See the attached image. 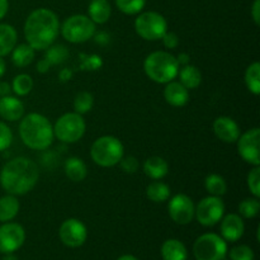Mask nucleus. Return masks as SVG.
Instances as JSON below:
<instances>
[{
	"label": "nucleus",
	"instance_id": "1",
	"mask_svg": "<svg viewBox=\"0 0 260 260\" xmlns=\"http://www.w3.org/2000/svg\"><path fill=\"white\" fill-rule=\"evenodd\" d=\"M40 169L29 157L18 156L9 160L0 170V185L8 194L24 196L37 185Z\"/></svg>",
	"mask_w": 260,
	"mask_h": 260
},
{
	"label": "nucleus",
	"instance_id": "2",
	"mask_svg": "<svg viewBox=\"0 0 260 260\" xmlns=\"http://www.w3.org/2000/svg\"><path fill=\"white\" fill-rule=\"evenodd\" d=\"M23 30L30 47L36 51H45L55 43L60 33V20L53 10L38 8L28 15Z\"/></svg>",
	"mask_w": 260,
	"mask_h": 260
},
{
	"label": "nucleus",
	"instance_id": "3",
	"mask_svg": "<svg viewBox=\"0 0 260 260\" xmlns=\"http://www.w3.org/2000/svg\"><path fill=\"white\" fill-rule=\"evenodd\" d=\"M19 137L30 150H47L55 140L50 119L41 113L24 114L19 123Z\"/></svg>",
	"mask_w": 260,
	"mask_h": 260
},
{
	"label": "nucleus",
	"instance_id": "4",
	"mask_svg": "<svg viewBox=\"0 0 260 260\" xmlns=\"http://www.w3.org/2000/svg\"><path fill=\"white\" fill-rule=\"evenodd\" d=\"M144 71L154 83L167 84L178 76L179 63L169 51H154L145 58Z\"/></svg>",
	"mask_w": 260,
	"mask_h": 260
},
{
	"label": "nucleus",
	"instance_id": "5",
	"mask_svg": "<svg viewBox=\"0 0 260 260\" xmlns=\"http://www.w3.org/2000/svg\"><path fill=\"white\" fill-rule=\"evenodd\" d=\"M124 156V146L121 140L112 135L101 136L90 147V157L102 168H113Z\"/></svg>",
	"mask_w": 260,
	"mask_h": 260
},
{
	"label": "nucleus",
	"instance_id": "6",
	"mask_svg": "<svg viewBox=\"0 0 260 260\" xmlns=\"http://www.w3.org/2000/svg\"><path fill=\"white\" fill-rule=\"evenodd\" d=\"M52 126L55 137L63 144H75L80 141L86 131L85 119L76 112L62 114Z\"/></svg>",
	"mask_w": 260,
	"mask_h": 260
},
{
	"label": "nucleus",
	"instance_id": "7",
	"mask_svg": "<svg viewBox=\"0 0 260 260\" xmlns=\"http://www.w3.org/2000/svg\"><path fill=\"white\" fill-rule=\"evenodd\" d=\"M95 23L84 14H74L63 20L60 27V32L62 37L68 42L78 45V43L88 42L94 37L96 32Z\"/></svg>",
	"mask_w": 260,
	"mask_h": 260
},
{
	"label": "nucleus",
	"instance_id": "8",
	"mask_svg": "<svg viewBox=\"0 0 260 260\" xmlns=\"http://www.w3.org/2000/svg\"><path fill=\"white\" fill-rule=\"evenodd\" d=\"M135 30L145 41H159L168 30V22L157 12L140 13L135 19Z\"/></svg>",
	"mask_w": 260,
	"mask_h": 260
},
{
	"label": "nucleus",
	"instance_id": "9",
	"mask_svg": "<svg viewBox=\"0 0 260 260\" xmlns=\"http://www.w3.org/2000/svg\"><path fill=\"white\" fill-rule=\"evenodd\" d=\"M193 254L197 260H223L228 255V244L217 234H203L196 240Z\"/></svg>",
	"mask_w": 260,
	"mask_h": 260
},
{
	"label": "nucleus",
	"instance_id": "10",
	"mask_svg": "<svg viewBox=\"0 0 260 260\" xmlns=\"http://www.w3.org/2000/svg\"><path fill=\"white\" fill-rule=\"evenodd\" d=\"M225 216V203L221 197L210 196L205 197L197 203L194 210V218L205 228H212L217 225Z\"/></svg>",
	"mask_w": 260,
	"mask_h": 260
},
{
	"label": "nucleus",
	"instance_id": "11",
	"mask_svg": "<svg viewBox=\"0 0 260 260\" xmlns=\"http://www.w3.org/2000/svg\"><path fill=\"white\" fill-rule=\"evenodd\" d=\"M236 144H238V152L241 159L248 162V164H250L251 167H259L260 129L258 127H254V128H250L244 132V134H241Z\"/></svg>",
	"mask_w": 260,
	"mask_h": 260
},
{
	"label": "nucleus",
	"instance_id": "12",
	"mask_svg": "<svg viewBox=\"0 0 260 260\" xmlns=\"http://www.w3.org/2000/svg\"><path fill=\"white\" fill-rule=\"evenodd\" d=\"M196 205L189 196L178 193L170 198L168 203V213L178 225H188L194 218Z\"/></svg>",
	"mask_w": 260,
	"mask_h": 260
},
{
	"label": "nucleus",
	"instance_id": "13",
	"mask_svg": "<svg viewBox=\"0 0 260 260\" xmlns=\"http://www.w3.org/2000/svg\"><path fill=\"white\" fill-rule=\"evenodd\" d=\"M58 236L63 245L69 248H80L88 238V229L78 218H68L61 223Z\"/></svg>",
	"mask_w": 260,
	"mask_h": 260
},
{
	"label": "nucleus",
	"instance_id": "14",
	"mask_svg": "<svg viewBox=\"0 0 260 260\" xmlns=\"http://www.w3.org/2000/svg\"><path fill=\"white\" fill-rule=\"evenodd\" d=\"M25 241V231L22 225L15 222H4L0 226V251L10 254L17 251Z\"/></svg>",
	"mask_w": 260,
	"mask_h": 260
},
{
	"label": "nucleus",
	"instance_id": "15",
	"mask_svg": "<svg viewBox=\"0 0 260 260\" xmlns=\"http://www.w3.org/2000/svg\"><path fill=\"white\" fill-rule=\"evenodd\" d=\"M212 127L216 137L225 144H236L241 135L238 122L228 116L217 117Z\"/></svg>",
	"mask_w": 260,
	"mask_h": 260
},
{
	"label": "nucleus",
	"instance_id": "16",
	"mask_svg": "<svg viewBox=\"0 0 260 260\" xmlns=\"http://www.w3.org/2000/svg\"><path fill=\"white\" fill-rule=\"evenodd\" d=\"M221 238L225 241L235 243L240 240L245 231L244 218L239 213H229L221 218Z\"/></svg>",
	"mask_w": 260,
	"mask_h": 260
},
{
	"label": "nucleus",
	"instance_id": "17",
	"mask_svg": "<svg viewBox=\"0 0 260 260\" xmlns=\"http://www.w3.org/2000/svg\"><path fill=\"white\" fill-rule=\"evenodd\" d=\"M24 116V104L18 96H0V117L8 122L20 121Z\"/></svg>",
	"mask_w": 260,
	"mask_h": 260
},
{
	"label": "nucleus",
	"instance_id": "18",
	"mask_svg": "<svg viewBox=\"0 0 260 260\" xmlns=\"http://www.w3.org/2000/svg\"><path fill=\"white\" fill-rule=\"evenodd\" d=\"M164 99L172 107H184L189 102V90L179 81L165 84Z\"/></svg>",
	"mask_w": 260,
	"mask_h": 260
},
{
	"label": "nucleus",
	"instance_id": "19",
	"mask_svg": "<svg viewBox=\"0 0 260 260\" xmlns=\"http://www.w3.org/2000/svg\"><path fill=\"white\" fill-rule=\"evenodd\" d=\"M142 169L146 177L152 180H161L169 173V164L161 156H150L144 161Z\"/></svg>",
	"mask_w": 260,
	"mask_h": 260
},
{
	"label": "nucleus",
	"instance_id": "20",
	"mask_svg": "<svg viewBox=\"0 0 260 260\" xmlns=\"http://www.w3.org/2000/svg\"><path fill=\"white\" fill-rule=\"evenodd\" d=\"M65 175L74 183H80L88 177V167L81 157L71 156L63 164Z\"/></svg>",
	"mask_w": 260,
	"mask_h": 260
},
{
	"label": "nucleus",
	"instance_id": "21",
	"mask_svg": "<svg viewBox=\"0 0 260 260\" xmlns=\"http://www.w3.org/2000/svg\"><path fill=\"white\" fill-rule=\"evenodd\" d=\"M112 7L108 0H91L88 7V17L95 24H104L109 20Z\"/></svg>",
	"mask_w": 260,
	"mask_h": 260
},
{
	"label": "nucleus",
	"instance_id": "22",
	"mask_svg": "<svg viewBox=\"0 0 260 260\" xmlns=\"http://www.w3.org/2000/svg\"><path fill=\"white\" fill-rule=\"evenodd\" d=\"M20 203L17 196L5 194L0 197V222H9L19 213Z\"/></svg>",
	"mask_w": 260,
	"mask_h": 260
},
{
	"label": "nucleus",
	"instance_id": "23",
	"mask_svg": "<svg viewBox=\"0 0 260 260\" xmlns=\"http://www.w3.org/2000/svg\"><path fill=\"white\" fill-rule=\"evenodd\" d=\"M18 33L13 25L2 23L0 24V57L9 55L17 46Z\"/></svg>",
	"mask_w": 260,
	"mask_h": 260
},
{
	"label": "nucleus",
	"instance_id": "24",
	"mask_svg": "<svg viewBox=\"0 0 260 260\" xmlns=\"http://www.w3.org/2000/svg\"><path fill=\"white\" fill-rule=\"evenodd\" d=\"M178 76H179V83H182L188 90L197 89L202 84V73L197 66L190 65V63L179 69Z\"/></svg>",
	"mask_w": 260,
	"mask_h": 260
},
{
	"label": "nucleus",
	"instance_id": "25",
	"mask_svg": "<svg viewBox=\"0 0 260 260\" xmlns=\"http://www.w3.org/2000/svg\"><path fill=\"white\" fill-rule=\"evenodd\" d=\"M161 256L164 260H187L188 251L182 241L169 239L162 244Z\"/></svg>",
	"mask_w": 260,
	"mask_h": 260
},
{
	"label": "nucleus",
	"instance_id": "26",
	"mask_svg": "<svg viewBox=\"0 0 260 260\" xmlns=\"http://www.w3.org/2000/svg\"><path fill=\"white\" fill-rule=\"evenodd\" d=\"M12 62L17 68H27L33 62L36 56V50L30 47L28 43H20L13 48Z\"/></svg>",
	"mask_w": 260,
	"mask_h": 260
},
{
	"label": "nucleus",
	"instance_id": "27",
	"mask_svg": "<svg viewBox=\"0 0 260 260\" xmlns=\"http://www.w3.org/2000/svg\"><path fill=\"white\" fill-rule=\"evenodd\" d=\"M170 194H172V190L169 185L160 180H154L146 187L147 198L154 203L167 202L170 198Z\"/></svg>",
	"mask_w": 260,
	"mask_h": 260
},
{
	"label": "nucleus",
	"instance_id": "28",
	"mask_svg": "<svg viewBox=\"0 0 260 260\" xmlns=\"http://www.w3.org/2000/svg\"><path fill=\"white\" fill-rule=\"evenodd\" d=\"M205 188L210 196L222 197L228 192V183L220 174H210L205 179Z\"/></svg>",
	"mask_w": 260,
	"mask_h": 260
},
{
	"label": "nucleus",
	"instance_id": "29",
	"mask_svg": "<svg viewBox=\"0 0 260 260\" xmlns=\"http://www.w3.org/2000/svg\"><path fill=\"white\" fill-rule=\"evenodd\" d=\"M245 84L248 90L254 95H259L260 94V63L258 61H254L253 63L246 68L245 75Z\"/></svg>",
	"mask_w": 260,
	"mask_h": 260
},
{
	"label": "nucleus",
	"instance_id": "30",
	"mask_svg": "<svg viewBox=\"0 0 260 260\" xmlns=\"http://www.w3.org/2000/svg\"><path fill=\"white\" fill-rule=\"evenodd\" d=\"M45 52V58L50 62L51 66L53 65H60V63L65 62L66 60L69 58V52L68 47L63 45H60V43H52L50 47L46 48Z\"/></svg>",
	"mask_w": 260,
	"mask_h": 260
},
{
	"label": "nucleus",
	"instance_id": "31",
	"mask_svg": "<svg viewBox=\"0 0 260 260\" xmlns=\"http://www.w3.org/2000/svg\"><path fill=\"white\" fill-rule=\"evenodd\" d=\"M33 85V79L32 76L28 74H19L15 76L12 81V91L17 94V96H25L32 91Z\"/></svg>",
	"mask_w": 260,
	"mask_h": 260
},
{
	"label": "nucleus",
	"instance_id": "32",
	"mask_svg": "<svg viewBox=\"0 0 260 260\" xmlns=\"http://www.w3.org/2000/svg\"><path fill=\"white\" fill-rule=\"evenodd\" d=\"M73 106L74 112L81 114V116L89 113L94 107L93 94L89 93V91H80V93L76 94L75 98H74Z\"/></svg>",
	"mask_w": 260,
	"mask_h": 260
},
{
	"label": "nucleus",
	"instance_id": "33",
	"mask_svg": "<svg viewBox=\"0 0 260 260\" xmlns=\"http://www.w3.org/2000/svg\"><path fill=\"white\" fill-rule=\"evenodd\" d=\"M260 212V201L259 198L251 197L245 198L239 203V215L243 218H254Z\"/></svg>",
	"mask_w": 260,
	"mask_h": 260
},
{
	"label": "nucleus",
	"instance_id": "34",
	"mask_svg": "<svg viewBox=\"0 0 260 260\" xmlns=\"http://www.w3.org/2000/svg\"><path fill=\"white\" fill-rule=\"evenodd\" d=\"M146 0H116V5L123 14L136 15L142 12Z\"/></svg>",
	"mask_w": 260,
	"mask_h": 260
},
{
	"label": "nucleus",
	"instance_id": "35",
	"mask_svg": "<svg viewBox=\"0 0 260 260\" xmlns=\"http://www.w3.org/2000/svg\"><path fill=\"white\" fill-rule=\"evenodd\" d=\"M246 184H248L249 190L253 194V197H260V165L259 167H253L250 172L248 173L246 178Z\"/></svg>",
	"mask_w": 260,
	"mask_h": 260
},
{
	"label": "nucleus",
	"instance_id": "36",
	"mask_svg": "<svg viewBox=\"0 0 260 260\" xmlns=\"http://www.w3.org/2000/svg\"><path fill=\"white\" fill-rule=\"evenodd\" d=\"M231 260H254V251L248 245L234 246L230 250Z\"/></svg>",
	"mask_w": 260,
	"mask_h": 260
},
{
	"label": "nucleus",
	"instance_id": "37",
	"mask_svg": "<svg viewBox=\"0 0 260 260\" xmlns=\"http://www.w3.org/2000/svg\"><path fill=\"white\" fill-rule=\"evenodd\" d=\"M81 57H84L81 60V69L83 70H89V71H95L103 66V60H102L101 56L98 55H83L81 53Z\"/></svg>",
	"mask_w": 260,
	"mask_h": 260
},
{
	"label": "nucleus",
	"instance_id": "38",
	"mask_svg": "<svg viewBox=\"0 0 260 260\" xmlns=\"http://www.w3.org/2000/svg\"><path fill=\"white\" fill-rule=\"evenodd\" d=\"M13 142V132L5 122L0 121V152L9 149Z\"/></svg>",
	"mask_w": 260,
	"mask_h": 260
},
{
	"label": "nucleus",
	"instance_id": "39",
	"mask_svg": "<svg viewBox=\"0 0 260 260\" xmlns=\"http://www.w3.org/2000/svg\"><path fill=\"white\" fill-rule=\"evenodd\" d=\"M118 164L119 167H121V169L123 170L124 173H127V174H135L140 168L139 160H137V157H135L134 155L123 156Z\"/></svg>",
	"mask_w": 260,
	"mask_h": 260
},
{
	"label": "nucleus",
	"instance_id": "40",
	"mask_svg": "<svg viewBox=\"0 0 260 260\" xmlns=\"http://www.w3.org/2000/svg\"><path fill=\"white\" fill-rule=\"evenodd\" d=\"M161 41L164 47L168 48V50H174L179 45V37H178V35L174 32H170V30L165 32V35L161 37Z\"/></svg>",
	"mask_w": 260,
	"mask_h": 260
},
{
	"label": "nucleus",
	"instance_id": "41",
	"mask_svg": "<svg viewBox=\"0 0 260 260\" xmlns=\"http://www.w3.org/2000/svg\"><path fill=\"white\" fill-rule=\"evenodd\" d=\"M251 18L256 25L260 24V0H254L251 7Z\"/></svg>",
	"mask_w": 260,
	"mask_h": 260
},
{
	"label": "nucleus",
	"instance_id": "42",
	"mask_svg": "<svg viewBox=\"0 0 260 260\" xmlns=\"http://www.w3.org/2000/svg\"><path fill=\"white\" fill-rule=\"evenodd\" d=\"M50 68H51L50 62H48L45 57L41 58V60L37 62V71L40 74H46L48 70H50Z\"/></svg>",
	"mask_w": 260,
	"mask_h": 260
},
{
	"label": "nucleus",
	"instance_id": "43",
	"mask_svg": "<svg viewBox=\"0 0 260 260\" xmlns=\"http://www.w3.org/2000/svg\"><path fill=\"white\" fill-rule=\"evenodd\" d=\"M175 58H177L179 66L188 65V63L190 62V56H189V53H187V52H180L179 55L175 56Z\"/></svg>",
	"mask_w": 260,
	"mask_h": 260
},
{
	"label": "nucleus",
	"instance_id": "44",
	"mask_svg": "<svg viewBox=\"0 0 260 260\" xmlns=\"http://www.w3.org/2000/svg\"><path fill=\"white\" fill-rule=\"evenodd\" d=\"M73 74L74 73L71 69H62V70L60 71V74H58V78H60V80L62 81V83H66V81H69L73 78Z\"/></svg>",
	"mask_w": 260,
	"mask_h": 260
},
{
	"label": "nucleus",
	"instance_id": "45",
	"mask_svg": "<svg viewBox=\"0 0 260 260\" xmlns=\"http://www.w3.org/2000/svg\"><path fill=\"white\" fill-rule=\"evenodd\" d=\"M10 93H12V85L7 81H2L0 83V96L10 95Z\"/></svg>",
	"mask_w": 260,
	"mask_h": 260
},
{
	"label": "nucleus",
	"instance_id": "46",
	"mask_svg": "<svg viewBox=\"0 0 260 260\" xmlns=\"http://www.w3.org/2000/svg\"><path fill=\"white\" fill-rule=\"evenodd\" d=\"M94 37H95L96 43H102V45H107L109 41V36L107 35L106 32H98V33L95 32Z\"/></svg>",
	"mask_w": 260,
	"mask_h": 260
},
{
	"label": "nucleus",
	"instance_id": "47",
	"mask_svg": "<svg viewBox=\"0 0 260 260\" xmlns=\"http://www.w3.org/2000/svg\"><path fill=\"white\" fill-rule=\"evenodd\" d=\"M8 9H9V2L8 0H0V20L7 15Z\"/></svg>",
	"mask_w": 260,
	"mask_h": 260
},
{
	"label": "nucleus",
	"instance_id": "48",
	"mask_svg": "<svg viewBox=\"0 0 260 260\" xmlns=\"http://www.w3.org/2000/svg\"><path fill=\"white\" fill-rule=\"evenodd\" d=\"M7 71V63H5V60L3 57H0V78H3Z\"/></svg>",
	"mask_w": 260,
	"mask_h": 260
},
{
	"label": "nucleus",
	"instance_id": "49",
	"mask_svg": "<svg viewBox=\"0 0 260 260\" xmlns=\"http://www.w3.org/2000/svg\"><path fill=\"white\" fill-rule=\"evenodd\" d=\"M118 260H139V259H137L136 256L129 255V254H127V255H122L121 258H118Z\"/></svg>",
	"mask_w": 260,
	"mask_h": 260
},
{
	"label": "nucleus",
	"instance_id": "50",
	"mask_svg": "<svg viewBox=\"0 0 260 260\" xmlns=\"http://www.w3.org/2000/svg\"><path fill=\"white\" fill-rule=\"evenodd\" d=\"M3 260H18V258L15 255H13V253H10V254H7V255L3 258Z\"/></svg>",
	"mask_w": 260,
	"mask_h": 260
}]
</instances>
